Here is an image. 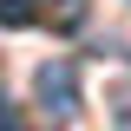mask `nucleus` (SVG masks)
Listing matches in <instances>:
<instances>
[{"label": "nucleus", "mask_w": 131, "mask_h": 131, "mask_svg": "<svg viewBox=\"0 0 131 131\" xmlns=\"http://www.w3.org/2000/svg\"><path fill=\"white\" fill-rule=\"evenodd\" d=\"M33 92H39L46 118L72 125V118H79V66H72V59H46L39 72H33Z\"/></svg>", "instance_id": "obj_1"}, {"label": "nucleus", "mask_w": 131, "mask_h": 131, "mask_svg": "<svg viewBox=\"0 0 131 131\" xmlns=\"http://www.w3.org/2000/svg\"><path fill=\"white\" fill-rule=\"evenodd\" d=\"M46 13H52V26H59V33H79V26H85V0H52Z\"/></svg>", "instance_id": "obj_2"}, {"label": "nucleus", "mask_w": 131, "mask_h": 131, "mask_svg": "<svg viewBox=\"0 0 131 131\" xmlns=\"http://www.w3.org/2000/svg\"><path fill=\"white\" fill-rule=\"evenodd\" d=\"M39 20V0H0V26H33Z\"/></svg>", "instance_id": "obj_3"}, {"label": "nucleus", "mask_w": 131, "mask_h": 131, "mask_svg": "<svg viewBox=\"0 0 131 131\" xmlns=\"http://www.w3.org/2000/svg\"><path fill=\"white\" fill-rule=\"evenodd\" d=\"M0 125H20V112H13V98L0 92Z\"/></svg>", "instance_id": "obj_4"}]
</instances>
